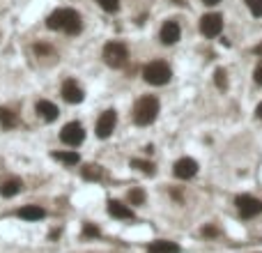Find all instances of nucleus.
<instances>
[{"instance_id":"393cba45","label":"nucleus","mask_w":262,"mask_h":253,"mask_svg":"<svg viewBox=\"0 0 262 253\" xmlns=\"http://www.w3.org/2000/svg\"><path fill=\"white\" fill-rule=\"evenodd\" d=\"M83 235L85 237H99V228L92 226V223H85V226H83Z\"/></svg>"},{"instance_id":"6e6552de","label":"nucleus","mask_w":262,"mask_h":253,"mask_svg":"<svg viewBox=\"0 0 262 253\" xmlns=\"http://www.w3.org/2000/svg\"><path fill=\"white\" fill-rule=\"evenodd\" d=\"M221 30H223V16L221 14H205L203 18H200V32H203L205 37H219Z\"/></svg>"},{"instance_id":"412c9836","label":"nucleus","mask_w":262,"mask_h":253,"mask_svg":"<svg viewBox=\"0 0 262 253\" xmlns=\"http://www.w3.org/2000/svg\"><path fill=\"white\" fill-rule=\"evenodd\" d=\"M83 177L85 180H99V177H102V166H97V163L83 166Z\"/></svg>"},{"instance_id":"aec40b11","label":"nucleus","mask_w":262,"mask_h":253,"mask_svg":"<svg viewBox=\"0 0 262 253\" xmlns=\"http://www.w3.org/2000/svg\"><path fill=\"white\" fill-rule=\"evenodd\" d=\"M131 166H133V168H138L140 173H145V175H154L156 173L154 163H152V161H143V159H133V161H131Z\"/></svg>"},{"instance_id":"7ed1b4c3","label":"nucleus","mask_w":262,"mask_h":253,"mask_svg":"<svg viewBox=\"0 0 262 253\" xmlns=\"http://www.w3.org/2000/svg\"><path fill=\"white\" fill-rule=\"evenodd\" d=\"M170 76H173V72L163 60H154L143 67V79L149 85H166L170 81Z\"/></svg>"},{"instance_id":"bb28decb","label":"nucleus","mask_w":262,"mask_h":253,"mask_svg":"<svg viewBox=\"0 0 262 253\" xmlns=\"http://www.w3.org/2000/svg\"><path fill=\"white\" fill-rule=\"evenodd\" d=\"M253 79H256L258 85H262V62L256 67V72H253Z\"/></svg>"},{"instance_id":"ddd939ff","label":"nucleus","mask_w":262,"mask_h":253,"mask_svg":"<svg viewBox=\"0 0 262 253\" xmlns=\"http://www.w3.org/2000/svg\"><path fill=\"white\" fill-rule=\"evenodd\" d=\"M35 111L44 122H55L58 120V115H60V109L53 102H48V99H39V102L35 104Z\"/></svg>"},{"instance_id":"f257e3e1","label":"nucleus","mask_w":262,"mask_h":253,"mask_svg":"<svg viewBox=\"0 0 262 253\" xmlns=\"http://www.w3.org/2000/svg\"><path fill=\"white\" fill-rule=\"evenodd\" d=\"M46 25L51 30H62V32H67V35H78L81 28H83V21H81V14H78L76 9L62 7V9H55V12L46 18Z\"/></svg>"},{"instance_id":"4be33fe9","label":"nucleus","mask_w":262,"mask_h":253,"mask_svg":"<svg viewBox=\"0 0 262 253\" xmlns=\"http://www.w3.org/2000/svg\"><path fill=\"white\" fill-rule=\"evenodd\" d=\"M214 81H216V88H219V90H226L228 88V74H226V69H216L214 72Z\"/></svg>"},{"instance_id":"dca6fc26","label":"nucleus","mask_w":262,"mask_h":253,"mask_svg":"<svg viewBox=\"0 0 262 253\" xmlns=\"http://www.w3.org/2000/svg\"><path fill=\"white\" fill-rule=\"evenodd\" d=\"M16 214L23 219V221H39V219L46 217L44 207H39V205H25V207H21Z\"/></svg>"},{"instance_id":"f3484780","label":"nucleus","mask_w":262,"mask_h":253,"mask_svg":"<svg viewBox=\"0 0 262 253\" xmlns=\"http://www.w3.org/2000/svg\"><path fill=\"white\" fill-rule=\"evenodd\" d=\"M51 157H53L55 161L65 163V166H76V163H81V157H78L76 152H53Z\"/></svg>"},{"instance_id":"5701e85b","label":"nucleus","mask_w":262,"mask_h":253,"mask_svg":"<svg viewBox=\"0 0 262 253\" xmlns=\"http://www.w3.org/2000/svg\"><path fill=\"white\" fill-rule=\"evenodd\" d=\"M97 2L104 12H118L120 9V0H97Z\"/></svg>"},{"instance_id":"2eb2a0df","label":"nucleus","mask_w":262,"mask_h":253,"mask_svg":"<svg viewBox=\"0 0 262 253\" xmlns=\"http://www.w3.org/2000/svg\"><path fill=\"white\" fill-rule=\"evenodd\" d=\"M147 253H179V244L170 240H156L147 247Z\"/></svg>"},{"instance_id":"0eeeda50","label":"nucleus","mask_w":262,"mask_h":253,"mask_svg":"<svg viewBox=\"0 0 262 253\" xmlns=\"http://www.w3.org/2000/svg\"><path fill=\"white\" fill-rule=\"evenodd\" d=\"M115 125H118V113H115L113 109L104 111V113L99 115V120H97V136H99V138H108V136L115 131Z\"/></svg>"},{"instance_id":"6ab92c4d","label":"nucleus","mask_w":262,"mask_h":253,"mask_svg":"<svg viewBox=\"0 0 262 253\" xmlns=\"http://www.w3.org/2000/svg\"><path fill=\"white\" fill-rule=\"evenodd\" d=\"M127 200H129V205H143L145 203V191L143 189L133 187L129 193H127Z\"/></svg>"},{"instance_id":"c756f323","label":"nucleus","mask_w":262,"mask_h":253,"mask_svg":"<svg viewBox=\"0 0 262 253\" xmlns=\"http://www.w3.org/2000/svg\"><path fill=\"white\" fill-rule=\"evenodd\" d=\"M256 115H258V118H260V120H262V104H258V109H256Z\"/></svg>"},{"instance_id":"f03ea898","label":"nucleus","mask_w":262,"mask_h":253,"mask_svg":"<svg viewBox=\"0 0 262 253\" xmlns=\"http://www.w3.org/2000/svg\"><path fill=\"white\" fill-rule=\"evenodd\" d=\"M156 115H159V99L152 95L147 97H140L133 106V122L138 126H147L156 120Z\"/></svg>"},{"instance_id":"f8f14e48","label":"nucleus","mask_w":262,"mask_h":253,"mask_svg":"<svg viewBox=\"0 0 262 253\" xmlns=\"http://www.w3.org/2000/svg\"><path fill=\"white\" fill-rule=\"evenodd\" d=\"M108 214L113 219H120V221H133L136 219L133 210L125 203H120V200H108Z\"/></svg>"},{"instance_id":"cd10ccee","label":"nucleus","mask_w":262,"mask_h":253,"mask_svg":"<svg viewBox=\"0 0 262 253\" xmlns=\"http://www.w3.org/2000/svg\"><path fill=\"white\" fill-rule=\"evenodd\" d=\"M203 2H205V5H209V7H214V5H219L221 0H203Z\"/></svg>"},{"instance_id":"423d86ee","label":"nucleus","mask_w":262,"mask_h":253,"mask_svg":"<svg viewBox=\"0 0 262 253\" xmlns=\"http://www.w3.org/2000/svg\"><path fill=\"white\" fill-rule=\"evenodd\" d=\"M83 138H85V129L81 122H67V125L62 126V131H60V140L65 145H72V147L81 145Z\"/></svg>"},{"instance_id":"b1692460","label":"nucleus","mask_w":262,"mask_h":253,"mask_svg":"<svg viewBox=\"0 0 262 253\" xmlns=\"http://www.w3.org/2000/svg\"><path fill=\"white\" fill-rule=\"evenodd\" d=\"M246 5H249L251 14H253L256 18L262 16V0H246Z\"/></svg>"},{"instance_id":"1a4fd4ad","label":"nucleus","mask_w":262,"mask_h":253,"mask_svg":"<svg viewBox=\"0 0 262 253\" xmlns=\"http://www.w3.org/2000/svg\"><path fill=\"white\" fill-rule=\"evenodd\" d=\"M175 177L177 180H191V177H196L198 173V161L191 157H182L175 161V168H173Z\"/></svg>"},{"instance_id":"20e7f679","label":"nucleus","mask_w":262,"mask_h":253,"mask_svg":"<svg viewBox=\"0 0 262 253\" xmlns=\"http://www.w3.org/2000/svg\"><path fill=\"white\" fill-rule=\"evenodd\" d=\"M127 58H129V51L122 42H108L104 46V62L113 69H120V67L127 65Z\"/></svg>"},{"instance_id":"c85d7f7f","label":"nucleus","mask_w":262,"mask_h":253,"mask_svg":"<svg viewBox=\"0 0 262 253\" xmlns=\"http://www.w3.org/2000/svg\"><path fill=\"white\" fill-rule=\"evenodd\" d=\"M253 53H256V55H260V58H262V44H258V46L253 48Z\"/></svg>"},{"instance_id":"a878e982","label":"nucleus","mask_w":262,"mask_h":253,"mask_svg":"<svg viewBox=\"0 0 262 253\" xmlns=\"http://www.w3.org/2000/svg\"><path fill=\"white\" fill-rule=\"evenodd\" d=\"M35 53H37V55L53 53V48H51V46H46V44H35Z\"/></svg>"},{"instance_id":"a211bd4d","label":"nucleus","mask_w":262,"mask_h":253,"mask_svg":"<svg viewBox=\"0 0 262 253\" xmlns=\"http://www.w3.org/2000/svg\"><path fill=\"white\" fill-rule=\"evenodd\" d=\"M0 125H2V129H14L18 125L16 113L9 109H0Z\"/></svg>"},{"instance_id":"9d476101","label":"nucleus","mask_w":262,"mask_h":253,"mask_svg":"<svg viewBox=\"0 0 262 253\" xmlns=\"http://www.w3.org/2000/svg\"><path fill=\"white\" fill-rule=\"evenodd\" d=\"M179 37H182V30H179V23H177V21H166V23L161 25V32H159L161 44H166V46H173V44L179 42Z\"/></svg>"},{"instance_id":"9b49d317","label":"nucleus","mask_w":262,"mask_h":253,"mask_svg":"<svg viewBox=\"0 0 262 253\" xmlns=\"http://www.w3.org/2000/svg\"><path fill=\"white\" fill-rule=\"evenodd\" d=\"M62 97H65V102H69V104H81L85 99V92L74 79H67L65 83H62Z\"/></svg>"},{"instance_id":"4468645a","label":"nucleus","mask_w":262,"mask_h":253,"mask_svg":"<svg viewBox=\"0 0 262 253\" xmlns=\"http://www.w3.org/2000/svg\"><path fill=\"white\" fill-rule=\"evenodd\" d=\"M21 189H23V182L18 180V177H9V180H5L0 184V196L2 198H14Z\"/></svg>"},{"instance_id":"39448f33","label":"nucleus","mask_w":262,"mask_h":253,"mask_svg":"<svg viewBox=\"0 0 262 253\" xmlns=\"http://www.w3.org/2000/svg\"><path fill=\"white\" fill-rule=\"evenodd\" d=\"M235 205H237V212L242 219H253L262 212V200L256 198V196H249V193L237 196V198H235Z\"/></svg>"}]
</instances>
